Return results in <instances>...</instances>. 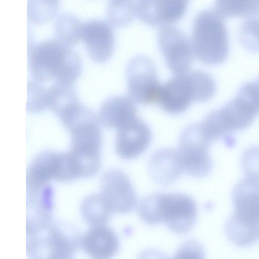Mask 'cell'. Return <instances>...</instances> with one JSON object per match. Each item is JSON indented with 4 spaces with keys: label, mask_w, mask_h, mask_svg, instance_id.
<instances>
[{
    "label": "cell",
    "mask_w": 259,
    "mask_h": 259,
    "mask_svg": "<svg viewBox=\"0 0 259 259\" xmlns=\"http://www.w3.org/2000/svg\"><path fill=\"white\" fill-rule=\"evenodd\" d=\"M136 12V2L132 1H110L107 9V16L117 26L124 25L134 18Z\"/></svg>",
    "instance_id": "cell-24"
},
{
    "label": "cell",
    "mask_w": 259,
    "mask_h": 259,
    "mask_svg": "<svg viewBox=\"0 0 259 259\" xmlns=\"http://www.w3.org/2000/svg\"><path fill=\"white\" fill-rule=\"evenodd\" d=\"M213 77L201 69L175 74L162 84L158 103L166 112L173 114L184 112L193 101L202 102L214 94Z\"/></svg>",
    "instance_id": "cell-4"
},
{
    "label": "cell",
    "mask_w": 259,
    "mask_h": 259,
    "mask_svg": "<svg viewBox=\"0 0 259 259\" xmlns=\"http://www.w3.org/2000/svg\"><path fill=\"white\" fill-rule=\"evenodd\" d=\"M158 42L169 68L175 74L189 70L194 58L191 40L179 27L163 26L158 34Z\"/></svg>",
    "instance_id": "cell-10"
},
{
    "label": "cell",
    "mask_w": 259,
    "mask_h": 259,
    "mask_svg": "<svg viewBox=\"0 0 259 259\" xmlns=\"http://www.w3.org/2000/svg\"><path fill=\"white\" fill-rule=\"evenodd\" d=\"M239 37L246 49L253 52L259 51V1H256L253 10L242 23Z\"/></svg>",
    "instance_id": "cell-22"
},
{
    "label": "cell",
    "mask_w": 259,
    "mask_h": 259,
    "mask_svg": "<svg viewBox=\"0 0 259 259\" xmlns=\"http://www.w3.org/2000/svg\"><path fill=\"white\" fill-rule=\"evenodd\" d=\"M81 37L90 56L102 62L111 56L114 47V32L112 25L102 18H92L82 22Z\"/></svg>",
    "instance_id": "cell-12"
},
{
    "label": "cell",
    "mask_w": 259,
    "mask_h": 259,
    "mask_svg": "<svg viewBox=\"0 0 259 259\" xmlns=\"http://www.w3.org/2000/svg\"><path fill=\"white\" fill-rule=\"evenodd\" d=\"M259 114V86L256 81L244 83L235 96L221 107L210 112L203 119L210 135L216 140L232 144L230 136L251 125Z\"/></svg>",
    "instance_id": "cell-2"
},
{
    "label": "cell",
    "mask_w": 259,
    "mask_h": 259,
    "mask_svg": "<svg viewBox=\"0 0 259 259\" xmlns=\"http://www.w3.org/2000/svg\"><path fill=\"white\" fill-rule=\"evenodd\" d=\"M152 138L150 129L138 116L117 129L115 148L124 159L135 158L149 146Z\"/></svg>",
    "instance_id": "cell-13"
},
{
    "label": "cell",
    "mask_w": 259,
    "mask_h": 259,
    "mask_svg": "<svg viewBox=\"0 0 259 259\" xmlns=\"http://www.w3.org/2000/svg\"><path fill=\"white\" fill-rule=\"evenodd\" d=\"M256 1L220 0L212 8L223 19L235 16H247L253 10Z\"/></svg>",
    "instance_id": "cell-23"
},
{
    "label": "cell",
    "mask_w": 259,
    "mask_h": 259,
    "mask_svg": "<svg viewBox=\"0 0 259 259\" xmlns=\"http://www.w3.org/2000/svg\"><path fill=\"white\" fill-rule=\"evenodd\" d=\"M58 2V1H28V19L35 23L49 20L56 13Z\"/></svg>",
    "instance_id": "cell-25"
},
{
    "label": "cell",
    "mask_w": 259,
    "mask_h": 259,
    "mask_svg": "<svg viewBox=\"0 0 259 259\" xmlns=\"http://www.w3.org/2000/svg\"><path fill=\"white\" fill-rule=\"evenodd\" d=\"M61 171V152L47 150L39 153L32 160L27 171V193L48 185L52 180L60 182Z\"/></svg>",
    "instance_id": "cell-15"
},
{
    "label": "cell",
    "mask_w": 259,
    "mask_h": 259,
    "mask_svg": "<svg viewBox=\"0 0 259 259\" xmlns=\"http://www.w3.org/2000/svg\"><path fill=\"white\" fill-rule=\"evenodd\" d=\"M82 22L76 15L70 12H63L56 17L54 25L55 37L71 45L81 38Z\"/></svg>",
    "instance_id": "cell-21"
},
{
    "label": "cell",
    "mask_w": 259,
    "mask_h": 259,
    "mask_svg": "<svg viewBox=\"0 0 259 259\" xmlns=\"http://www.w3.org/2000/svg\"><path fill=\"white\" fill-rule=\"evenodd\" d=\"M81 247L92 259H111L119 249V241L109 226H93L82 236Z\"/></svg>",
    "instance_id": "cell-16"
},
{
    "label": "cell",
    "mask_w": 259,
    "mask_h": 259,
    "mask_svg": "<svg viewBox=\"0 0 259 259\" xmlns=\"http://www.w3.org/2000/svg\"><path fill=\"white\" fill-rule=\"evenodd\" d=\"M28 66L33 78L39 81L54 78L73 83L82 71L79 54L55 37L29 45Z\"/></svg>",
    "instance_id": "cell-1"
},
{
    "label": "cell",
    "mask_w": 259,
    "mask_h": 259,
    "mask_svg": "<svg viewBox=\"0 0 259 259\" xmlns=\"http://www.w3.org/2000/svg\"><path fill=\"white\" fill-rule=\"evenodd\" d=\"M224 19L212 7L202 10L194 18L191 39L193 51L205 64H218L228 57L229 35Z\"/></svg>",
    "instance_id": "cell-5"
},
{
    "label": "cell",
    "mask_w": 259,
    "mask_h": 259,
    "mask_svg": "<svg viewBox=\"0 0 259 259\" xmlns=\"http://www.w3.org/2000/svg\"><path fill=\"white\" fill-rule=\"evenodd\" d=\"M137 259H169L164 253L155 249H147L142 251Z\"/></svg>",
    "instance_id": "cell-29"
},
{
    "label": "cell",
    "mask_w": 259,
    "mask_h": 259,
    "mask_svg": "<svg viewBox=\"0 0 259 259\" xmlns=\"http://www.w3.org/2000/svg\"><path fill=\"white\" fill-rule=\"evenodd\" d=\"M80 211L82 218L91 227L106 225L112 213L100 194L84 198Z\"/></svg>",
    "instance_id": "cell-20"
},
{
    "label": "cell",
    "mask_w": 259,
    "mask_h": 259,
    "mask_svg": "<svg viewBox=\"0 0 259 259\" xmlns=\"http://www.w3.org/2000/svg\"><path fill=\"white\" fill-rule=\"evenodd\" d=\"M149 168L153 179L162 185L173 183L183 172L177 150L171 148L155 151L150 159Z\"/></svg>",
    "instance_id": "cell-18"
},
{
    "label": "cell",
    "mask_w": 259,
    "mask_h": 259,
    "mask_svg": "<svg viewBox=\"0 0 259 259\" xmlns=\"http://www.w3.org/2000/svg\"><path fill=\"white\" fill-rule=\"evenodd\" d=\"M255 81L256 82V83H257V84L259 86V77L257 78V79Z\"/></svg>",
    "instance_id": "cell-30"
},
{
    "label": "cell",
    "mask_w": 259,
    "mask_h": 259,
    "mask_svg": "<svg viewBox=\"0 0 259 259\" xmlns=\"http://www.w3.org/2000/svg\"><path fill=\"white\" fill-rule=\"evenodd\" d=\"M29 237L27 245L29 259H72L81 246V236L76 229L62 221L51 223Z\"/></svg>",
    "instance_id": "cell-6"
},
{
    "label": "cell",
    "mask_w": 259,
    "mask_h": 259,
    "mask_svg": "<svg viewBox=\"0 0 259 259\" xmlns=\"http://www.w3.org/2000/svg\"><path fill=\"white\" fill-rule=\"evenodd\" d=\"M128 92L133 101L142 104L157 102L162 84L154 62L138 55L130 59L126 68Z\"/></svg>",
    "instance_id": "cell-8"
},
{
    "label": "cell",
    "mask_w": 259,
    "mask_h": 259,
    "mask_svg": "<svg viewBox=\"0 0 259 259\" xmlns=\"http://www.w3.org/2000/svg\"><path fill=\"white\" fill-rule=\"evenodd\" d=\"M100 194L112 212L128 213L137 205V195L130 179L118 169H110L102 175Z\"/></svg>",
    "instance_id": "cell-11"
},
{
    "label": "cell",
    "mask_w": 259,
    "mask_h": 259,
    "mask_svg": "<svg viewBox=\"0 0 259 259\" xmlns=\"http://www.w3.org/2000/svg\"><path fill=\"white\" fill-rule=\"evenodd\" d=\"M79 101L73 83L55 80L47 88V108L52 110L58 116Z\"/></svg>",
    "instance_id": "cell-19"
},
{
    "label": "cell",
    "mask_w": 259,
    "mask_h": 259,
    "mask_svg": "<svg viewBox=\"0 0 259 259\" xmlns=\"http://www.w3.org/2000/svg\"><path fill=\"white\" fill-rule=\"evenodd\" d=\"M211 142L204 136L199 123L182 131L177 150L183 172L193 177H203L211 171L212 162L209 154Z\"/></svg>",
    "instance_id": "cell-7"
},
{
    "label": "cell",
    "mask_w": 259,
    "mask_h": 259,
    "mask_svg": "<svg viewBox=\"0 0 259 259\" xmlns=\"http://www.w3.org/2000/svg\"><path fill=\"white\" fill-rule=\"evenodd\" d=\"M140 219L146 224L164 223L172 232L184 234L194 227L197 206L190 196L180 193H157L140 201L138 208Z\"/></svg>",
    "instance_id": "cell-3"
},
{
    "label": "cell",
    "mask_w": 259,
    "mask_h": 259,
    "mask_svg": "<svg viewBox=\"0 0 259 259\" xmlns=\"http://www.w3.org/2000/svg\"><path fill=\"white\" fill-rule=\"evenodd\" d=\"M205 251L198 241L188 240L184 242L174 255L172 259H204Z\"/></svg>",
    "instance_id": "cell-28"
},
{
    "label": "cell",
    "mask_w": 259,
    "mask_h": 259,
    "mask_svg": "<svg viewBox=\"0 0 259 259\" xmlns=\"http://www.w3.org/2000/svg\"><path fill=\"white\" fill-rule=\"evenodd\" d=\"M241 164L246 177L259 181V146L246 149L242 155Z\"/></svg>",
    "instance_id": "cell-27"
},
{
    "label": "cell",
    "mask_w": 259,
    "mask_h": 259,
    "mask_svg": "<svg viewBox=\"0 0 259 259\" xmlns=\"http://www.w3.org/2000/svg\"><path fill=\"white\" fill-rule=\"evenodd\" d=\"M134 101L120 95L106 99L101 105L97 117L100 124L107 128L116 130L137 116Z\"/></svg>",
    "instance_id": "cell-17"
},
{
    "label": "cell",
    "mask_w": 259,
    "mask_h": 259,
    "mask_svg": "<svg viewBox=\"0 0 259 259\" xmlns=\"http://www.w3.org/2000/svg\"><path fill=\"white\" fill-rule=\"evenodd\" d=\"M187 4V0H140L136 2V12L147 23L165 26L182 17Z\"/></svg>",
    "instance_id": "cell-14"
},
{
    "label": "cell",
    "mask_w": 259,
    "mask_h": 259,
    "mask_svg": "<svg viewBox=\"0 0 259 259\" xmlns=\"http://www.w3.org/2000/svg\"><path fill=\"white\" fill-rule=\"evenodd\" d=\"M233 213L226 224L259 233V181L246 177L235 186L232 193Z\"/></svg>",
    "instance_id": "cell-9"
},
{
    "label": "cell",
    "mask_w": 259,
    "mask_h": 259,
    "mask_svg": "<svg viewBox=\"0 0 259 259\" xmlns=\"http://www.w3.org/2000/svg\"><path fill=\"white\" fill-rule=\"evenodd\" d=\"M27 111L36 113L47 108V88L40 81L29 79L27 82Z\"/></svg>",
    "instance_id": "cell-26"
}]
</instances>
